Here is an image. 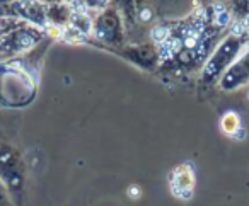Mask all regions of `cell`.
Wrapping results in <instances>:
<instances>
[{
	"label": "cell",
	"instance_id": "6da1fadb",
	"mask_svg": "<svg viewBox=\"0 0 249 206\" xmlns=\"http://www.w3.org/2000/svg\"><path fill=\"white\" fill-rule=\"evenodd\" d=\"M38 94L36 67L24 56L0 62V106L22 109Z\"/></svg>",
	"mask_w": 249,
	"mask_h": 206
},
{
	"label": "cell",
	"instance_id": "7a4b0ae2",
	"mask_svg": "<svg viewBox=\"0 0 249 206\" xmlns=\"http://www.w3.org/2000/svg\"><path fill=\"white\" fill-rule=\"evenodd\" d=\"M246 45H248V33L246 31H234L225 36L205 62L203 70H201V82L208 84V86L218 82L220 77L231 69L232 63L248 48Z\"/></svg>",
	"mask_w": 249,
	"mask_h": 206
},
{
	"label": "cell",
	"instance_id": "3957f363",
	"mask_svg": "<svg viewBox=\"0 0 249 206\" xmlns=\"http://www.w3.org/2000/svg\"><path fill=\"white\" fill-rule=\"evenodd\" d=\"M26 179H28V167L21 152L14 145L0 140V182L4 184L14 206L21 205Z\"/></svg>",
	"mask_w": 249,
	"mask_h": 206
},
{
	"label": "cell",
	"instance_id": "277c9868",
	"mask_svg": "<svg viewBox=\"0 0 249 206\" xmlns=\"http://www.w3.org/2000/svg\"><path fill=\"white\" fill-rule=\"evenodd\" d=\"M45 38V29L21 21L0 34V62L26 56Z\"/></svg>",
	"mask_w": 249,
	"mask_h": 206
},
{
	"label": "cell",
	"instance_id": "5b68a950",
	"mask_svg": "<svg viewBox=\"0 0 249 206\" xmlns=\"http://www.w3.org/2000/svg\"><path fill=\"white\" fill-rule=\"evenodd\" d=\"M90 34L99 43H104L113 48L124 46V28L121 14L113 7H104L92 17Z\"/></svg>",
	"mask_w": 249,
	"mask_h": 206
},
{
	"label": "cell",
	"instance_id": "8992f818",
	"mask_svg": "<svg viewBox=\"0 0 249 206\" xmlns=\"http://www.w3.org/2000/svg\"><path fill=\"white\" fill-rule=\"evenodd\" d=\"M248 82H249V48H246L242 52V55L231 65V69L220 77L218 87L224 92H232V90L241 89Z\"/></svg>",
	"mask_w": 249,
	"mask_h": 206
},
{
	"label": "cell",
	"instance_id": "52a82bcc",
	"mask_svg": "<svg viewBox=\"0 0 249 206\" xmlns=\"http://www.w3.org/2000/svg\"><path fill=\"white\" fill-rule=\"evenodd\" d=\"M169 188L174 196L181 199H190L195 192V172L191 165L184 164L176 167L169 175Z\"/></svg>",
	"mask_w": 249,
	"mask_h": 206
},
{
	"label": "cell",
	"instance_id": "ba28073f",
	"mask_svg": "<svg viewBox=\"0 0 249 206\" xmlns=\"http://www.w3.org/2000/svg\"><path fill=\"white\" fill-rule=\"evenodd\" d=\"M120 53L123 56H126L128 60H132L140 69H145V70H150L152 67H156L157 60H159V53L156 52V48L152 45H140V46H132V48H123Z\"/></svg>",
	"mask_w": 249,
	"mask_h": 206
},
{
	"label": "cell",
	"instance_id": "9c48e42d",
	"mask_svg": "<svg viewBox=\"0 0 249 206\" xmlns=\"http://www.w3.org/2000/svg\"><path fill=\"white\" fill-rule=\"evenodd\" d=\"M48 24L56 26L60 29H67L73 17V11L69 4H45Z\"/></svg>",
	"mask_w": 249,
	"mask_h": 206
},
{
	"label": "cell",
	"instance_id": "30bf717a",
	"mask_svg": "<svg viewBox=\"0 0 249 206\" xmlns=\"http://www.w3.org/2000/svg\"><path fill=\"white\" fill-rule=\"evenodd\" d=\"M220 126L227 135H235V131L241 128V121H239V118L235 113H227V114H224V118H222Z\"/></svg>",
	"mask_w": 249,
	"mask_h": 206
},
{
	"label": "cell",
	"instance_id": "8fae6325",
	"mask_svg": "<svg viewBox=\"0 0 249 206\" xmlns=\"http://www.w3.org/2000/svg\"><path fill=\"white\" fill-rule=\"evenodd\" d=\"M0 206H14L11 196H9V192L5 191V188H4L2 182H0Z\"/></svg>",
	"mask_w": 249,
	"mask_h": 206
}]
</instances>
